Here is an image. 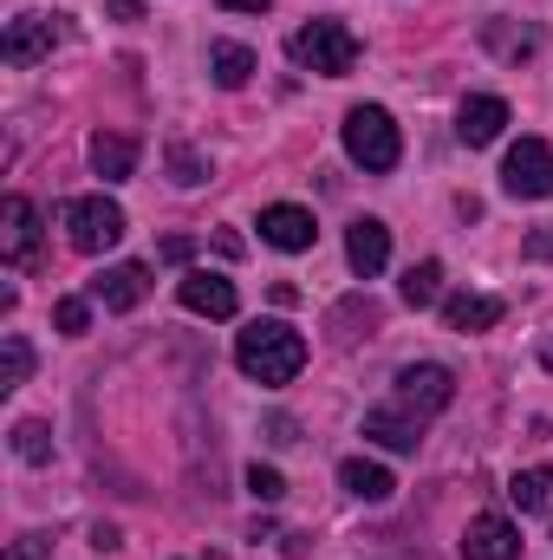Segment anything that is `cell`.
<instances>
[{
  "mask_svg": "<svg viewBox=\"0 0 553 560\" xmlns=\"http://www.w3.org/2000/svg\"><path fill=\"white\" fill-rule=\"evenodd\" d=\"M502 125H508V105H502L495 92H475V98H462V112H456V138L469 143V150L495 143L502 138Z\"/></svg>",
  "mask_w": 553,
  "mask_h": 560,
  "instance_id": "obj_14",
  "label": "cell"
},
{
  "mask_svg": "<svg viewBox=\"0 0 553 560\" xmlns=\"http://www.w3.org/2000/svg\"><path fill=\"white\" fill-rule=\"evenodd\" d=\"M189 255H196V242H189V235H169V242H163V261H189Z\"/></svg>",
  "mask_w": 553,
  "mask_h": 560,
  "instance_id": "obj_29",
  "label": "cell"
},
{
  "mask_svg": "<svg viewBox=\"0 0 553 560\" xmlns=\"http://www.w3.org/2000/svg\"><path fill=\"white\" fill-rule=\"evenodd\" d=\"M462 560H521V528L508 515H475L462 528Z\"/></svg>",
  "mask_w": 553,
  "mask_h": 560,
  "instance_id": "obj_10",
  "label": "cell"
},
{
  "mask_svg": "<svg viewBox=\"0 0 553 560\" xmlns=\"http://www.w3.org/2000/svg\"><path fill=\"white\" fill-rule=\"evenodd\" d=\"M176 293H183V306H189V313H202V319H235V306H242V293H235V280L209 275V268H189Z\"/></svg>",
  "mask_w": 553,
  "mask_h": 560,
  "instance_id": "obj_11",
  "label": "cell"
},
{
  "mask_svg": "<svg viewBox=\"0 0 553 560\" xmlns=\"http://www.w3.org/2000/svg\"><path fill=\"white\" fill-rule=\"evenodd\" d=\"M261 242L280 248V255H306V248L319 242V222H313V209H299V202H274V209H261Z\"/></svg>",
  "mask_w": 553,
  "mask_h": 560,
  "instance_id": "obj_9",
  "label": "cell"
},
{
  "mask_svg": "<svg viewBox=\"0 0 553 560\" xmlns=\"http://www.w3.org/2000/svg\"><path fill=\"white\" fill-rule=\"evenodd\" d=\"M59 39H66V13H20L0 39V59L7 66H39V59H52Z\"/></svg>",
  "mask_w": 553,
  "mask_h": 560,
  "instance_id": "obj_6",
  "label": "cell"
},
{
  "mask_svg": "<svg viewBox=\"0 0 553 560\" xmlns=\"http://www.w3.org/2000/svg\"><path fill=\"white\" fill-rule=\"evenodd\" d=\"M436 293H443V261H416L404 275V306H436Z\"/></svg>",
  "mask_w": 553,
  "mask_h": 560,
  "instance_id": "obj_22",
  "label": "cell"
},
{
  "mask_svg": "<svg viewBox=\"0 0 553 560\" xmlns=\"http://www.w3.org/2000/svg\"><path fill=\"white\" fill-rule=\"evenodd\" d=\"M143 293H150V268L143 261H118V268H105L92 280V300L105 313H131V306H143Z\"/></svg>",
  "mask_w": 553,
  "mask_h": 560,
  "instance_id": "obj_13",
  "label": "cell"
},
{
  "mask_svg": "<svg viewBox=\"0 0 553 560\" xmlns=\"http://www.w3.org/2000/svg\"><path fill=\"white\" fill-rule=\"evenodd\" d=\"M502 189L521 196V202H548L553 196V143L541 138H521L502 163Z\"/></svg>",
  "mask_w": 553,
  "mask_h": 560,
  "instance_id": "obj_5",
  "label": "cell"
},
{
  "mask_svg": "<svg viewBox=\"0 0 553 560\" xmlns=\"http://www.w3.org/2000/svg\"><path fill=\"white\" fill-rule=\"evenodd\" d=\"M548 495H553V463H534V469H521V476L508 482V502H515L521 515L548 509Z\"/></svg>",
  "mask_w": 553,
  "mask_h": 560,
  "instance_id": "obj_20",
  "label": "cell"
},
{
  "mask_svg": "<svg viewBox=\"0 0 553 560\" xmlns=\"http://www.w3.org/2000/svg\"><path fill=\"white\" fill-rule=\"evenodd\" d=\"M46 548H52L46 535H20V541H13V555H7V560H46Z\"/></svg>",
  "mask_w": 553,
  "mask_h": 560,
  "instance_id": "obj_28",
  "label": "cell"
},
{
  "mask_svg": "<svg viewBox=\"0 0 553 560\" xmlns=\"http://www.w3.org/2000/svg\"><path fill=\"white\" fill-rule=\"evenodd\" d=\"M235 365H242L255 385H293L299 365H306V339H299L286 319H255V326L235 339Z\"/></svg>",
  "mask_w": 553,
  "mask_h": 560,
  "instance_id": "obj_1",
  "label": "cell"
},
{
  "mask_svg": "<svg viewBox=\"0 0 553 560\" xmlns=\"http://www.w3.org/2000/svg\"><path fill=\"white\" fill-rule=\"evenodd\" d=\"M13 450H20V463H52V430L39 418L13 423Z\"/></svg>",
  "mask_w": 553,
  "mask_h": 560,
  "instance_id": "obj_23",
  "label": "cell"
},
{
  "mask_svg": "<svg viewBox=\"0 0 553 560\" xmlns=\"http://www.w3.org/2000/svg\"><path fill=\"white\" fill-rule=\"evenodd\" d=\"M365 436H372L378 450H398V456H411L416 443H423V418H411L404 405H378V411H365Z\"/></svg>",
  "mask_w": 553,
  "mask_h": 560,
  "instance_id": "obj_15",
  "label": "cell"
},
{
  "mask_svg": "<svg viewBox=\"0 0 553 560\" xmlns=\"http://www.w3.org/2000/svg\"><path fill=\"white\" fill-rule=\"evenodd\" d=\"M209 560H215V555H209Z\"/></svg>",
  "mask_w": 553,
  "mask_h": 560,
  "instance_id": "obj_35",
  "label": "cell"
},
{
  "mask_svg": "<svg viewBox=\"0 0 553 560\" xmlns=\"http://www.w3.org/2000/svg\"><path fill=\"white\" fill-rule=\"evenodd\" d=\"M345 261H352V275H385V261H391V229L378 222V215H358L352 229H345Z\"/></svg>",
  "mask_w": 553,
  "mask_h": 560,
  "instance_id": "obj_12",
  "label": "cell"
},
{
  "mask_svg": "<svg viewBox=\"0 0 553 560\" xmlns=\"http://www.w3.org/2000/svg\"><path fill=\"white\" fill-rule=\"evenodd\" d=\"M209 72H215V85H222V92H242V85H248V72H255V52H248V46H235V39H215V46H209Z\"/></svg>",
  "mask_w": 553,
  "mask_h": 560,
  "instance_id": "obj_19",
  "label": "cell"
},
{
  "mask_svg": "<svg viewBox=\"0 0 553 560\" xmlns=\"http://www.w3.org/2000/svg\"><path fill=\"white\" fill-rule=\"evenodd\" d=\"M92 170H98L105 183H125V176L138 170V143L118 138V131H98V138H92Z\"/></svg>",
  "mask_w": 553,
  "mask_h": 560,
  "instance_id": "obj_18",
  "label": "cell"
},
{
  "mask_svg": "<svg viewBox=\"0 0 553 560\" xmlns=\"http://www.w3.org/2000/svg\"><path fill=\"white\" fill-rule=\"evenodd\" d=\"M169 170H176V183H202V176H209V163H202L196 150H183V143L169 150Z\"/></svg>",
  "mask_w": 553,
  "mask_h": 560,
  "instance_id": "obj_27",
  "label": "cell"
},
{
  "mask_svg": "<svg viewBox=\"0 0 553 560\" xmlns=\"http://www.w3.org/2000/svg\"><path fill=\"white\" fill-rule=\"evenodd\" d=\"M489 46H495L502 59H528L541 39H534V26H521V33H502V26H489Z\"/></svg>",
  "mask_w": 553,
  "mask_h": 560,
  "instance_id": "obj_24",
  "label": "cell"
},
{
  "mask_svg": "<svg viewBox=\"0 0 553 560\" xmlns=\"http://www.w3.org/2000/svg\"><path fill=\"white\" fill-rule=\"evenodd\" d=\"M286 52H293V66H306V72H319V79H345V72L358 66V33H352L345 20H306Z\"/></svg>",
  "mask_w": 553,
  "mask_h": 560,
  "instance_id": "obj_2",
  "label": "cell"
},
{
  "mask_svg": "<svg viewBox=\"0 0 553 560\" xmlns=\"http://www.w3.org/2000/svg\"><path fill=\"white\" fill-rule=\"evenodd\" d=\"M52 326H59V332H85V326H92V306H85V300H59V306H52Z\"/></svg>",
  "mask_w": 553,
  "mask_h": 560,
  "instance_id": "obj_26",
  "label": "cell"
},
{
  "mask_svg": "<svg viewBox=\"0 0 553 560\" xmlns=\"http://www.w3.org/2000/svg\"><path fill=\"white\" fill-rule=\"evenodd\" d=\"M548 365H553V346H548Z\"/></svg>",
  "mask_w": 553,
  "mask_h": 560,
  "instance_id": "obj_34",
  "label": "cell"
},
{
  "mask_svg": "<svg viewBox=\"0 0 553 560\" xmlns=\"http://www.w3.org/2000/svg\"><path fill=\"white\" fill-rule=\"evenodd\" d=\"M502 313L508 306L495 293H449L443 300V326L449 332H489V326H502Z\"/></svg>",
  "mask_w": 553,
  "mask_h": 560,
  "instance_id": "obj_16",
  "label": "cell"
},
{
  "mask_svg": "<svg viewBox=\"0 0 553 560\" xmlns=\"http://www.w3.org/2000/svg\"><path fill=\"white\" fill-rule=\"evenodd\" d=\"M345 156H352L358 170H372V176L398 170L404 138H398V125H391L385 105H352V112H345Z\"/></svg>",
  "mask_w": 553,
  "mask_h": 560,
  "instance_id": "obj_3",
  "label": "cell"
},
{
  "mask_svg": "<svg viewBox=\"0 0 553 560\" xmlns=\"http://www.w3.org/2000/svg\"><path fill=\"white\" fill-rule=\"evenodd\" d=\"M528 255H534V261H541V255H553V235H534V242H528Z\"/></svg>",
  "mask_w": 553,
  "mask_h": 560,
  "instance_id": "obj_33",
  "label": "cell"
},
{
  "mask_svg": "<svg viewBox=\"0 0 553 560\" xmlns=\"http://www.w3.org/2000/svg\"><path fill=\"white\" fill-rule=\"evenodd\" d=\"M222 7H228V13H261L268 0H222Z\"/></svg>",
  "mask_w": 553,
  "mask_h": 560,
  "instance_id": "obj_32",
  "label": "cell"
},
{
  "mask_svg": "<svg viewBox=\"0 0 553 560\" xmlns=\"http://www.w3.org/2000/svg\"><path fill=\"white\" fill-rule=\"evenodd\" d=\"M0 255H7V268H33L39 261V209L26 196L0 202Z\"/></svg>",
  "mask_w": 553,
  "mask_h": 560,
  "instance_id": "obj_8",
  "label": "cell"
},
{
  "mask_svg": "<svg viewBox=\"0 0 553 560\" xmlns=\"http://www.w3.org/2000/svg\"><path fill=\"white\" fill-rule=\"evenodd\" d=\"M248 489H255V502H280V495H286L280 469H268V463H255V469H248Z\"/></svg>",
  "mask_w": 553,
  "mask_h": 560,
  "instance_id": "obj_25",
  "label": "cell"
},
{
  "mask_svg": "<svg viewBox=\"0 0 553 560\" xmlns=\"http://www.w3.org/2000/svg\"><path fill=\"white\" fill-rule=\"evenodd\" d=\"M26 372H33V346L20 332H0V385L13 392V385H26Z\"/></svg>",
  "mask_w": 553,
  "mask_h": 560,
  "instance_id": "obj_21",
  "label": "cell"
},
{
  "mask_svg": "<svg viewBox=\"0 0 553 560\" xmlns=\"http://www.w3.org/2000/svg\"><path fill=\"white\" fill-rule=\"evenodd\" d=\"M59 222H66V242H72L79 255H105V248L125 242V209H118L111 196H72V202L59 209Z\"/></svg>",
  "mask_w": 553,
  "mask_h": 560,
  "instance_id": "obj_4",
  "label": "cell"
},
{
  "mask_svg": "<svg viewBox=\"0 0 553 560\" xmlns=\"http://www.w3.org/2000/svg\"><path fill=\"white\" fill-rule=\"evenodd\" d=\"M339 489H345V495H358V502H391V489H398V482H391V469H385V463L345 456V463H339Z\"/></svg>",
  "mask_w": 553,
  "mask_h": 560,
  "instance_id": "obj_17",
  "label": "cell"
},
{
  "mask_svg": "<svg viewBox=\"0 0 553 560\" xmlns=\"http://www.w3.org/2000/svg\"><path fill=\"white\" fill-rule=\"evenodd\" d=\"M92 548H98V555H111V548H125V541H118V528H92Z\"/></svg>",
  "mask_w": 553,
  "mask_h": 560,
  "instance_id": "obj_30",
  "label": "cell"
},
{
  "mask_svg": "<svg viewBox=\"0 0 553 560\" xmlns=\"http://www.w3.org/2000/svg\"><path fill=\"white\" fill-rule=\"evenodd\" d=\"M111 13H118V20H138V13H143V0H111Z\"/></svg>",
  "mask_w": 553,
  "mask_h": 560,
  "instance_id": "obj_31",
  "label": "cell"
},
{
  "mask_svg": "<svg viewBox=\"0 0 553 560\" xmlns=\"http://www.w3.org/2000/svg\"><path fill=\"white\" fill-rule=\"evenodd\" d=\"M449 398H456L449 365H404V372H398V392H391V405H404L411 418H436V411H449Z\"/></svg>",
  "mask_w": 553,
  "mask_h": 560,
  "instance_id": "obj_7",
  "label": "cell"
}]
</instances>
